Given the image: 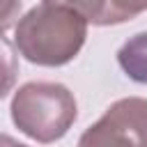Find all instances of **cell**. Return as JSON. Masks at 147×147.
I'll use <instances>...</instances> for the list:
<instances>
[{"instance_id":"obj_9","label":"cell","mask_w":147,"mask_h":147,"mask_svg":"<svg viewBox=\"0 0 147 147\" xmlns=\"http://www.w3.org/2000/svg\"><path fill=\"white\" fill-rule=\"evenodd\" d=\"M0 147H28V145L18 142L16 138H11V136H7V133H0Z\"/></svg>"},{"instance_id":"obj_2","label":"cell","mask_w":147,"mask_h":147,"mask_svg":"<svg viewBox=\"0 0 147 147\" xmlns=\"http://www.w3.org/2000/svg\"><path fill=\"white\" fill-rule=\"evenodd\" d=\"M11 122L28 138L48 145L60 140L78 115L76 96L62 83L32 80L14 92Z\"/></svg>"},{"instance_id":"obj_7","label":"cell","mask_w":147,"mask_h":147,"mask_svg":"<svg viewBox=\"0 0 147 147\" xmlns=\"http://www.w3.org/2000/svg\"><path fill=\"white\" fill-rule=\"evenodd\" d=\"M41 2L67 7V9H71L76 14H80L87 23H94V25L101 23L103 9H106V0H41Z\"/></svg>"},{"instance_id":"obj_3","label":"cell","mask_w":147,"mask_h":147,"mask_svg":"<svg viewBox=\"0 0 147 147\" xmlns=\"http://www.w3.org/2000/svg\"><path fill=\"white\" fill-rule=\"evenodd\" d=\"M78 147H147V99L124 96L83 131Z\"/></svg>"},{"instance_id":"obj_8","label":"cell","mask_w":147,"mask_h":147,"mask_svg":"<svg viewBox=\"0 0 147 147\" xmlns=\"http://www.w3.org/2000/svg\"><path fill=\"white\" fill-rule=\"evenodd\" d=\"M21 0H0V34L14 28L21 18Z\"/></svg>"},{"instance_id":"obj_1","label":"cell","mask_w":147,"mask_h":147,"mask_svg":"<svg viewBox=\"0 0 147 147\" xmlns=\"http://www.w3.org/2000/svg\"><path fill=\"white\" fill-rule=\"evenodd\" d=\"M87 39V21L60 5H37L14 25L18 53L39 67L69 64Z\"/></svg>"},{"instance_id":"obj_5","label":"cell","mask_w":147,"mask_h":147,"mask_svg":"<svg viewBox=\"0 0 147 147\" xmlns=\"http://www.w3.org/2000/svg\"><path fill=\"white\" fill-rule=\"evenodd\" d=\"M18 78V55L16 48L0 34V99H5Z\"/></svg>"},{"instance_id":"obj_4","label":"cell","mask_w":147,"mask_h":147,"mask_svg":"<svg viewBox=\"0 0 147 147\" xmlns=\"http://www.w3.org/2000/svg\"><path fill=\"white\" fill-rule=\"evenodd\" d=\"M117 64L131 80L147 85V30L129 37L122 44L117 51Z\"/></svg>"},{"instance_id":"obj_6","label":"cell","mask_w":147,"mask_h":147,"mask_svg":"<svg viewBox=\"0 0 147 147\" xmlns=\"http://www.w3.org/2000/svg\"><path fill=\"white\" fill-rule=\"evenodd\" d=\"M147 11V0H106V9L99 25H115L136 18L138 14Z\"/></svg>"}]
</instances>
